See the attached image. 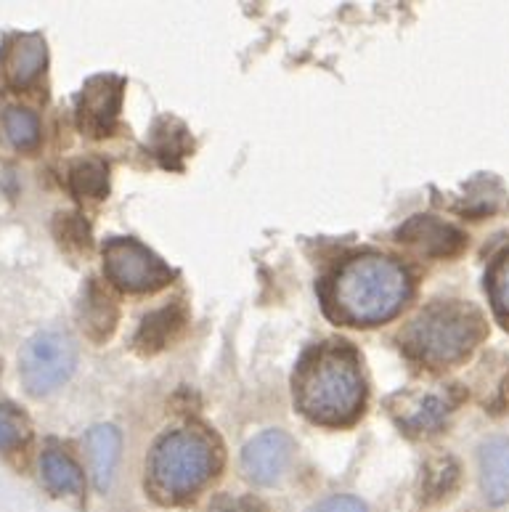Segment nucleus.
Segmentation results:
<instances>
[{"label":"nucleus","mask_w":509,"mask_h":512,"mask_svg":"<svg viewBox=\"0 0 509 512\" xmlns=\"http://www.w3.org/2000/svg\"><path fill=\"white\" fill-rule=\"evenodd\" d=\"M409 295V274L396 260L382 255H361L348 260L332 287L337 316L364 327L393 319Z\"/></svg>","instance_id":"1"},{"label":"nucleus","mask_w":509,"mask_h":512,"mask_svg":"<svg viewBox=\"0 0 509 512\" xmlns=\"http://www.w3.org/2000/svg\"><path fill=\"white\" fill-rule=\"evenodd\" d=\"M297 401L311 420L324 425L353 420L364 404V380L356 353L345 345L321 348L300 375Z\"/></svg>","instance_id":"2"},{"label":"nucleus","mask_w":509,"mask_h":512,"mask_svg":"<svg viewBox=\"0 0 509 512\" xmlns=\"http://www.w3.org/2000/svg\"><path fill=\"white\" fill-rule=\"evenodd\" d=\"M486 335V321L478 308L464 303H438L427 308L403 335V343L417 359L433 367L464 359Z\"/></svg>","instance_id":"3"},{"label":"nucleus","mask_w":509,"mask_h":512,"mask_svg":"<svg viewBox=\"0 0 509 512\" xmlns=\"http://www.w3.org/2000/svg\"><path fill=\"white\" fill-rule=\"evenodd\" d=\"M215 473V449L210 438L197 430L170 433L154 449L152 475L157 489L173 499L189 497L202 489Z\"/></svg>","instance_id":"4"},{"label":"nucleus","mask_w":509,"mask_h":512,"mask_svg":"<svg viewBox=\"0 0 509 512\" xmlns=\"http://www.w3.org/2000/svg\"><path fill=\"white\" fill-rule=\"evenodd\" d=\"M77 364V348L61 332H40L22 348L19 375L32 396H46L72 377Z\"/></svg>","instance_id":"5"},{"label":"nucleus","mask_w":509,"mask_h":512,"mask_svg":"<svg viewBox=\"0 0 509 512\" xmlns=\"http://www.w3.org/2000/svg\"><path fill=\"white\" fill-rule=\"evenodd\" d=\"M104 260H107L109 279L128 292H154L173 279V271L152 250H146L133 239L109 242Z\"/></svg>","instance_id":"6"},{"label":"nucleus","mask_w":509,"mask_h":512,"mask_svg":"<svg viewBox=\"0 0 509 512\" xmlns=\"http://www.w3.org/2000/svg\"><path fill=\"white\" fill-rule=\"evenodd\" d=\"M292 459V441L282 430H268L244 446L242 467L247 478L260 486H271L284 475Z\"/></svg>","instance_id":"7"},{"label":"nucleus","mask_w":509,"mask_h":512,"mask_svg":"<svg viewBox=\"0 0 509 512\" xmlns=\"http://www.w3.org/2000/svg\"><path fill=\"white\" fill-rule=\"evenodd\" d=\"M122 83L114 77H93L83 88L80 104H77V117L80 128L91 136H109L114 125V117L120 112Z\"/></svg>","instance_id":"8"},{"label":"nucleus","mask_w":509,"mask_h":512,"mask_svg":"<svg viewBox=\"0 0 509 512\" xmlns=\"http://www.w3.org/2000/svg\"><path fill=\"white\" fill-rule=\"evenodd\" d=\"M46 40L40 35H14L3 46L0 54V69L6 75L11 88H27L40 77V72L46 69Z\"/></svg>","instance_id":"9"},{"label":"nucleus","mask_w":509,"mask_h":512,"mask_svg":"<svg viewBox=\"0 0 509 512\" xmlns=\"http://www.w3.org/2000/svg\"><path fill=\"white\" fill-rule=\"evenodd\" d=\"M398 237L406 245L417 247L419 253L433 255V258H451V255H459L467 245V237L462 231L449 226V223H441L430 218V215H417L411 218Z\"/></svg>","instance_id":"10"},{"label":"nucleus","mask_w":509,"mask_h":512,"mask_svg":"<svg viewBox=\"0 0 509 512\" xmlns=\"http://www.w3.org/2000/svg\"><path fill=\"white\" fill-rule=\"evenodd\" d=\"M480 483L491 505L509 499V438H491L480 449Z\"/></svg>","instance_id":"11"},{"label":"nucleus","mask_w":509,"mask_h":512,"mask_svg":"<svg viewBox=\"0 0 509 512\" xmlns=\"http://www.w3.org/2000/svg\"><path fill=\"white\" fill-rule=\"evenodd\" d=\"M88 449H91V470L93 481L99 486V491H107L112 483V473L117 459H120V436L117 430L109 425L93 428L88 436Z\"/></svg>","instance_id":"12"},{"label":"nucleus","mask_w":509,"mask_h":512,"mask_svg":"<svg viewBox=\"0 0 509 512\" xmlns=\"http://www.w3.org/2000/svg\"><path fill=\"white\" fill-rule=\"evenodd\" d=\"M40 473H43V481L54 494H72V497L83 494L85 478L80 473V467L61 451L51 449L40 457Z\"/></svg>","instance_id":"13"},{"label":"nucleus","mask_w":509,"mask_h":512,"mask_svg":"<svg viewBox=\"0 0 509 512\" xmlns=\"http://www.w3.org/2000/svg\"><path fill=\"white\" fill-rule=\"evenodd\" d=\"M69 186L77 197L88 199H101L107 197L109 192V178L107 168L96 160H80L69 170Z\"/></svg>","instance_id":"14"},{"label":"nucleus","mask_w":509,"mask_h":512,"mask_svg":"<svg viewBox=\"0 0 509 512\" xmlns=\"http://www.w3.org/2000/svg\"><path fill=\"white\" fill-rule=\"evenodd\" d=\"M3 128H6L8 141H11L16 149H32V146L38 144L40 123L30 109H8L6 117H3Z\"/></svg>","instance_id":"15"},{"label":"nucleus","mask_w":509,"mask_h":512,"mask_svg":"<svg viewBox=\"0 0 509 512\" xmlns=\"http://www.w3.org/2000/svg\"><path fill=\"white\" fill-rule=\"evenodd\" d=\"M30 438V422L14 406H0V449H16Z\"/></svg>","instance_id":"16"},{"label":"nucleus","mask_w":509,"mask_h":512,"mask_svg":"<svg viewBox=\"0 0 509 512\" xmlns=\"http://www.w3.org/2000/svg\"><path fill=\"white\" fill-rule=\"evenodd\" d=\"M449 406V396H427L425 401L414 409V414L406 417V425H409L411 430L435 428V425L443 420V414H449Z\"/></svg>","instance_id":"17"},{"label":"nucleus","mask_w":509,"mask_h":512,"mask_svg":"<svg viewBox=\"0 0 509 512\" xmlns=\"http://www.w3.org/2000/svg\"><path fill=\"white\" fill-rule=\"evenodd\" d=\"M491 298L502 314L509 316V253L496 263L491 274Z\"/></svg>","instance_id":"18"},{"label":"nucleus","mask_w":509,"mask_h":512,"mask_svg":"<svg viewBox=\"0 0 509 512\" xmlns=\"http://www.w3.org/2000/svg\"><path fill=\"white\" fill-rule=\"evenodd\" d=\"M311 512H366V507L353 497H329L319 502Z\"/></svg>","instance_id":"19"},{"label":"nucleus","mask_w":509,"mask_h":512,"mask_svg":"<svg viewBox=\"0 0 509 512\" xmlns=\"http://www.w3.org/2000/svg\"><path fill=\"white\" fill-rule=\"evenodd\" d=\"M207 512H258V505L250 499H234V497H221L215 499Z\"/></svg>","instance_id":"20"}]
</instances>
